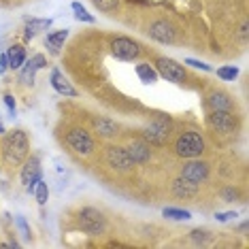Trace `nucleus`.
<instances>
[{
  "mask_svg": "<svg viewBox=\"0 0 249 249\" xmlns=\"http://www.w3.org/2000/svg\"><path fill=\"white\" fill-rule=\"evenodd\" d=\"M215 217H217V222H230L232 217H236V213L234 211H226V213H217Z\"/></svg>",
  "mask_w": 249,
  "mask_h": 249,
  "instance_id": "obj_32",
  "label": "nucleus"
},
{
  "mask_svg": "<svg viewBox=\"0 0 249 249\" xmlns=\"http://www.w3.org/2000/svg\"><path fill=\"white\" fill-rule=\"evenodd\" d=\"M207 122L215 132H222V134H232L239 128V122L232 115V111H209Z\"/></svg>",
  "mask_w": 249,
  "mask_h": 249,
  "instance_id": "obj_8",
  "label": "nucleus"
},
{
  "mask_svg": "<svg viewBox=\"0 0 249 249\" xmlns=\"http://www.w3.org/2000/svg\"><path fill=\"white\" fill-rule=\"evenodd\" d=\"M24 64H26V66H21L19 79H21V83H30V86H32V81H35V72L41 71V69H45L47 60H45V55L36 53L35 58H30V62H24Z\"/></svg>",
  "mask_w": 249,
  "mask_h": 249,
  "instance_id": "obj_16",
  "label": "nucleus"
},
{
  "mask_svg": "<svg viewBox=\"0 0 249 249\" xmlns=\"http://www.w3.org/2000/svg\"><path fill=\"white\" fill-rule=\"evenodd\" d=\"M207 107L211 111H232V109H234V103H232V98H230L228 92L213 89V92L207 94Z\"/></svg>",
  "mask_w": 249,
  "mask_h": 249,
  "instance_id": "obj_15",
  "label": "nucleus"
},
{
  "mask_svg": "<svg viewBox=\"0 0 249 249\" xmlns=\"http://www.w3.org/2000/svg\"><path fill=\"white\" fill-rule=\"evenodd\" d=\"M156 71L158 75H162L166 81L171 83H183L188 75H185V69L179 64V62H175L173 58H158L156 60Z\"/></svg>",
  "mask_w": 249,
  "mask_h": 249,
  "instance_id": "obj_9",
  "label": "nucleus"
},
{
  "mask_svg": "<svg viewBox=\"0 0 249 249\" xmlns=\"http://www.w3.org/2000/svg\"><path fill=\"white\" fill-rule=\"evenodd\" d=\"M89 124H92V130L96 134H98L100 139H115L117 134H120V126H117L113 120H109V117H103V115H92V120H89Z\"/></svg>",
  "mask_w": 249,
  "mask_h": 249,
  "instance_id": "obj_12",
  "label": "nucleus"
},
{
  "mask_svg": "<svg viewBox=\"0 0 249 249\" xmlns=\"http://www.w3.org/2000/svg\"><path fill=\"white\" fill-rule=\"evenodd\" d=\"M190 239L196 243V245H205V243L211 241V232L209 230H192Z\"/></svg>",
  "mask_w": 249,
  "mask_h": 249,
  "instance_id": "obj_27",
  "label": "nucleus"
},
{
  "mask_svg": "<svg viewBox=\"0 0 249 249\" xmlns=\"http://www.w3.org/2000/svg\"><path fill=\"white\" fill-rule=\"evenodd\" d=\"M92 2H94V7L100 11H113L120 4V0H92Z\"/></svg>",
  "mask_w": 249,
  "mask_h": 249,
  "instance_id": "obj_28",
  "label": "nucleus"
},
{
  "mask_svg": "<svg viewBox=\"0 0 249 249\" xmlns=\"http://www.w3.org/2000/svg\"><path fill=\"white\" fill-rule=\"evenodd\" d=\"M179 177L192 181V183H202L209 177V164L202 160H196V158H190V162L183 164Z\"/></svg>",
  "mask_w": 249,
  "mask_h": 249,
  "instance_id": "obj_10",
  "label": "nucleus"
},
{
  "mask_svg": "<svg viewBox=\"0 0 249 249\" xmlns=\"http://www.w3.org/2000/svg\"><path fill=\"white\" fill-rule=\"evenodd\" d=\"M137 75L143 83H156L158 81V71L151 69L149 64H139L137 66Z\"/></svg>",
  "mask_w": 249,
  "mask_h": 249,
  "instance_id": "obj_22",
  "label": "nucleus"
},
{
  "mask_svg": "<svg viewBox=\"0 0 249 249\" xmlns=\"http://www.w3.org/2000/svg\"><path fill=\"white\" fill-rule=\"evenodd\" d=\"M171 130H173V120L171 117L164 115V113H156V115L151 117V122L143 128L141 137H143L145 143L162 147V145H166L168 137H171Z\"/></svg>",
  "mask_w": 249,
  "mask_h": 249,
  "instance_id": "obj_2",
  "label": "nucleus"
},
{
  "mask_svg": "<svg viewBox=\"0 0 249 249\" xmlns=\"http://www.w3.org/2000/svg\"><path fill=\"white\" fill-rule=\"evenodd\" d=\"M32 194L36 196V202L38 205H47V198H49V188H47V183H45L43 179H38L36 181V185H35V192H32Z\"/></svg>",
  "mask_w": 249,
  "mask_h": 249,
  "instance_id": "obj_23",
  "label": "nucleus"
},
{
  "mask_svg": "<svg viewBox=\"0 0 249 249\" xmlns=\"http://www.w3.org/2000/svg\"><path fill=\"white\" fill-rule=\"evenodd\" d=\"M173 194L177 198H183V200H190L198 194V183H192V181L179 177L173 181Z\"/></svg>",
  "mask_w": 249,
  "mask_h": 249,
  "instance_id": "obj_17",
  "label": "nucleus"
},
{
  "mask_svg": "<svg viewBox=\"0 0 249 249\" xmlns=\"http://www.w3.org/2000/svg\"><path fill=\"white\" fill-rule=\"evenodd\" d=\"M222 196H224V200H226V202H232V200H236L239 192H236L234 188H226V190L222 192Z\"/></svg>",
  "mask_w": 249,
  "mask_h": 249,
  "instance_id": "obj_31",
  "label": "nucleus"
},
{
  "mask_svg": "<svg viewBox=\"0 0 249 249\" xmlns=\"http://www.w3.org/2000/svg\"><path fill=\"white\" fill-rule=\"evenodd\" d=\"M52 86H53V89H55L58 94L69 96V98H77V89L72 88L69 81H66L64 75H62L60 71H53V72H52Z\"/></svg>",
  "mask_w": 249,
  "mask_h": 249,
  "instance_id": "obj_18",
  "label": "nucleus"
},
{
  "mask_svg": "<svg viewBox=\"0 0 249 249\" xmlns=\"http://www.w3.org/2000/svg\"><path fill=\"white\" fill-rule=\"evenodd\" d=\"M9 69V60H7V53H2L0 55V72H4Z\"/></svg>",
  "mask_w": 249,
  "mask_h": 249,
  "instance_id": "obj_34",
  "label": "nucleus"
},
{
  "mask_svg": "<svg viewBox=\"0 0 249 249\" xmlns=\"http://www.w3.org/2000/svg\"><path fill=\"white\" fill-rule=\"evenodd\" d=\"M66 147L72 151V154H77V156H92L94 151H96V141L94 137L88 132L86 128H81V126H71L69 130H66Z\"/></svg>",
  "mask_w": 249,
  "mask_h": 249,
  "instance_id": "obj_3",
  "label": "nucleus"
},
{
  "mask_svg": "<svg viewBox=\"0 0 249 249\" xmlns=\"http://www.w3.org/2000/svg\"><path fill=\"white\" fill-rule=\"evenodd\" d=\"M4 132V126H2V122H0V134H2Z\"/></svg>",
  "mask_w": 249,
  "mask_h": 249,
  "instance_id": "obj_37",
  "label": "nucleus"
},
{
  "mask_svg": "<svg viewBox=\"0 0 249 249\" xmlns=\"http://www.w3.org/2000/svg\"><path fill=\"white\" fill-rule=\"evenodd\" d=\"M15 222H18V226H19V230H21V232H24V236H26V239H28V241H30V236H32V234H30V228H28L26 219H24V217H21V215H18V219H15Z\"/></svg>",
  "mask_w": 249,
  "mask_h": 249,
  "instance_id": "obj_30",
  "label": "nucleus"
},
{
  "mask_svg": "<svg viewBox=\"0 0 249 249\" xmlns=\"http://www.w3.org/2000/svg\"><path fill=\"white\" fill-rule=\"evenodd\" d=\"M71 7H72V11H75V18H77L79 21H88V24H92V21H94V15H89L88 11L83 9L79 2H72Z\"/></svg>",
  "mask_w": 249,
  "mask_h": 249,
  "instance_id": "obj_26",
  "label": "nucleus"
},
{
  "mask_svg": "<svg viewBox=\"0 0 249 249\" xmlns=\"http://www.w3.org/2000/svg\"><path fill=\"white\" fill-rule=\"evenodd\" d=\"M105 162H107V166H111L113 171H117V173H130L134 168V162H132V158L128 156L126 147H120V145L107 147Z\"/></svg>",
  "mask_w": 249,
  "mask_h": 249,
  "instance_id": "obj_6",
  "label": "nucleus"
},
{
  "mask_svg": "<svg viewBox=\"0 0 249 249\" xmlns=\"http://www.w3.org/2000/svg\"><path fill=\"white\" fill-rule=\"evenodd\" d=\"M217 77H222L224 81H234L239 77V69L236 66H222V69H217Z\"/></svg>",
  "mask_w": 249,
  "mask_h": 249,
  "instance_id": "obj_25",
  "label": "nucleus"
},
{
  "mask_svg": "<svg viewBox=\"0 0 249 249\" xmlns=\"http://www.w3.org/2000/svg\"><path fill=\"white\" fill-rule=\"evenodd\" d=\"M239 230H241V232H247V222H243V224L239 226Z\"/></svg>",
  "mask_w": 249,
  "mask_h": 249,
  "instance_id": "obj_36",
  "label": "nucleus"
},
{
  "mask_svg": "<svg viewBox=\"0 0 249 249\" xmlns=\"http://www.w3.org/2000/svg\"><path fill=\"white\" fill-rule=\"evenodd\" d=\"M162 213H164V217L175 219V222H181V219H190L192 217L190 211H185V209H173V207H166Z\"/></svg>",
  "mask_w": 249,
  "mask_h": 249,
  "instance_id": "obj_24",
  "label": "nucleus"
},
{
  "mask_svg": "<svg viewBox=\"0 0 249 249\" xmlns=\"http://www.w3.org/2000/svg\"><path fill=\"white\" fill-rule=\"evenodd\" d=\"M126 151H128V156L132 158L134 164H147V162H149V158H151L149 143H145L143 139H132V141H128Z\"/></svg>",
  "mask_w": 249,
  "mask_h": 249,
  "instance_id": "obj_13",
  "label": "nucleus"
},
{
  "mask_svg": "<svg viewBox=\"0 0 249 249\" xmlns=\"http://www.w3.org/2000/svg\"><path fill=\"white\" fill-rule=\"evenodd\" d=\"M147 35L158 43H175V28L164 19L154 21V24L147 28Z\"/></svg>",
  "mask_w": 249,
  "mask_h": 249,
  "instance_id": "obj_14",
  "label": "nucleus"
},
{
  "mask_svg": "<svg viewBox=\"0 0 249 249\" xmlns=\"http://www.w3.org/2000/svg\"><path fill=\"white\" fill-rule=\"evenodd\" d=\"M7 60H9V69H13V71L21 69L26 62V49L21 45H13L7 52Z\"/></svg>",
  "mask_w": 249,
  "mask_h": 249,
  "instance_id": "obj_19",
  "label": "nucleus"
},
{
  "mask_svg": "<svg viewBox=\"0 0 249 249\" xmlns=\"http://www.w3.org/2000/svg\"><path fill=\"white\" fill-rule=\"evenodd\" d=\"M79 228L88 234H103L105 228H107V217L103 215V211L94 207H86L79 211Z\"/></svg>",
  "mask_w": 249,
  "mask_h": 249,
  "instance_id": "obj_5",
  "label": "nucleus"
},
{
  "mask_svg": "<svg viewBox=\"0 0 249 249\" xmlns=\"http://www.w3.org/2000/svg\"><path fill=\"white\" fill-rule=\"evenodd\" d=\"M28 151H30V141L24 130H13L2 139V158L11 168L19 166L28 158Z\"/></svg>",
  "mask_w": 249,
  "mask_h": 249,
  "instance_id": "obj_1",
  "label": "nucleus"
},
{
  "mask_svg": "<svg viewBox=\"0 0 249 249\" xmlns=\"http://www.w3.org/2000/svg\"><path fill=\"white\" fill-rule=\"evenodd\" d=\"M111 53L115 55L117 60H124V62H132L139 58L141 53V45L137 41L128 36H117L111 41Z\"/></svg>",
  "mask_w": 249,
  "mask_h": 249,
  "instance_id": "obj_7",
  "label": "nucleus"
},
{
  "mask_svg": "<svg viewBox=\"0 0 249 249\" xmlns=\"http://www.w3.org/2000/svg\"><path fill=\"white\" fill-rule=\"evenodd\" d=\"M175 154L179 158H200L205 154V139L196 130H185L175 141Z\"/></svg>",
  "mask_w": 249,
  "mask_h": 249,
  "instance_id": "obj_4",
  "label": "nucleus"
},
{
  "mask_svg": "<svg viewBox=\"0 0 249 249\" xmlns=\"http://www.w3.org/2000/svg\"><path fill=\"white\" fill-rule=\"evenodd\" d=\"M241 38L243 41L247 38V21H243V26H241Z\"/></svg>",
  "mask_w": 249,
  "mask_h": 249,
  "instance_id": "obj_35",
  "label": "nucleus"
},
{
  "mask_svg": "<svg viewBox=\"0 0 249 249\" xmlns=\"http://www.w3.org/2000/svg\"><path fill=\"white\" fill-rule=\"evenodd\" d=\"M52 26V19H28L26 21V38L36 36L41 30H47Z\"/></svg>",
  "mask_w": 249,
  "mask_h": 249,
  "instance_id": "obj_20",
  "label": "nucleus"
},
{
  "mask_svg": "<svg viewBox=\"0 0 249 249\" xmlns=\"http://www.w3.org/2000/svg\"><path fill=\"white\" fill-rule=\"evenodd\" d=\"M4 105H7V107H9V111L15 115V98H13V96H11V94L4 96Z\"/></svg>",
  "mask_w": 249,
  "mask_h": 249,
  "instance_id": "obj_33",
  "label": "nucleus"
},
{
  "mask_svg": "<svg viewBox=\"0 0 249 249\" xmlns=\"http://www.w3.org/2000/svg\"><path fill=\"white\" fill-rule=\"evenodd\" d=\"M38 179H41V162H38L36 156H32L30 160H24V166H21V183L32 194Z\"/></svg>",
  "mask_w": 249,
  "mask_h": 249,
  "instance_id": "obj_11",
  "label": "nucleus"
},
{
  "mask_svg": "<svg viewBox=\"0 0 249 249\" xmlns=\"http://www.w3.org/2000/svg\"><path fill=\"white\" fill-rule=\"evenodd\" d=\"M185 64L194 66V69H200V71H207V72H211V71H213L211 66L205 64V62H200V60H192V58H188V60H185Z\"/></svg>",
  "mask_w": 249,
  "mask_h": 249,
  "instance_id": "obj_29",
  "label": "nucleus"
},
{
  "mask_svg": "<svg viewBox=\"0 0 249 249\" xmlns=\"http://www.w3.org/2000/svg\"><path fill=\"white\" fill-rule=\"evenodd\" d=\"M66 36H69V30H58V32H52V35H47V38H45V43H47V47L52 49L53 53L60 52V47L64 45Z\"/></svg>",
  "mask_w": 249,
  "mask_h": 249,
  "instance_id": "obj_21",
  "label": "nucleus"
}]
</instances>
